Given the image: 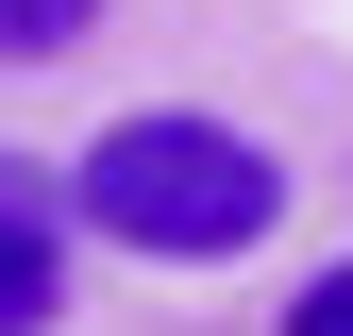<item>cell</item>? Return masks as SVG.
Listing matches in <instances>:
<instances>
[{
    "mask_svg": "<svg viewBox=\"0 0 353 336\" xmlns=\"http://www.w3.org/2000/svg\"><path fill=\"white\" fill-rule=\"evenodd\" d=\"M68 219L118 235V252H168V269H219V252H252L286 219V151L236 135V118H202V101H135V118L84 135Z\"/></svg>",
    "mask_w": 353,
    "mask_h": 336,
    "instance_id": "1",
    "label": "cell"
},
{
    "mask_svg": "<svg viewBox=\"0 0 353 336\" xmlns=\"http://www.w3.org/2000/svg\"><path fill=\"white\" fill-rule=\"evenodd\" d=\"M68 319V219L0 168V336H51Z\"/></svg>",
    "mask_w": 353,
    "mask_h": 336,
    "instance_id": "2",
    "label": "cell"
},
{
    "mask_svg": "<svg viewBox=\"0 0 353 336\" xmlns=\"http://www.w3.org/2000/svg\"><path fill=\"white\" fill-rule=\"evenodd\" d=\"M84 34H101V0H0V67H51Z\"/></svg>",
    "mask_w": 353,
    "mask_h": 336,
    "instance_id": "3",
    "label": "cell"
},
{
    "mask_svg": "<svg viewBox=\"0 0 353 336\" xmlns=\"http://www.w3.org/2000/svg\"><path fill=\"white\" fill-rule=\"evenodd\" d=\"M286 336H353V252H336V269H320V286L286 303Z\"/></svg>",
    "mask_w": 353,
    "mask_h": 336,
    "instance_id": "4",
    "label": "cell"
}]
</instances>
